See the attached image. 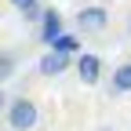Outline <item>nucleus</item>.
Returning <instances> with one entry per match:
<instances>
[{
    "label": "nucleus",
    "instance_id": "obj_8",
    "mask_svg": "<svg viewBox=\"0 0 131 131\" xmlns=\"http://www.w3.org/2000/svg\"><path fill=\"white\" fill-rule=\"evenodd\" d=\"M7 4H11V7H18L26 22H40V15H44L40 0H7Z\"/></svg>",
    "mask_w": 131,
    "mask_h": 131
},
{
    "label": "nucleus",
    "instance_id": "obj_5",
    "mask_svg": "<svg viewBox=\"0 0 131 131\" xmlns=\"http://www.w3.org/2000/svg\"><path fill=\"white\" fill-rule=\"evenodd\" d=\"M58 37H62V15H58L55 7H47V11L40 15V40L51 47Z\"/></svg>",
    "mask_w": 131,
    "mask_h": 131
},
{
    "label": "nucleus",
    "instance_id": "obj_2",
    "mask_svg": "<svg viewBox=\"0 0 131 131\" xmlns=\"http://www.w3.org/2000/svg\"><path fill=\"white\" fill-rule=\"evenodd\" d=\"M109 26V7L95 4V7H80L77 11V29L80 33H102Z\"/></svg>",
    "mask_w": 131,
    "mask_h": 131
},
{
    "label": "nucleus",
    "instance_id": "obj_10",
    "mask_svg": "<svg viewBox=\"0 0 131 131\" xmlns=\"http://www.w3.org/2000/svg\"><path fill=\"white\" fill-rule=\"evenodd\" d=\"M7 102H11V98H7V91L0 88V113H7Z\"/></svg>",
    "mask_w": 131,
    "mask_h": 131
},
{
    "label": "nucleus",
    "instance_id": "obj_6",
    "mask_svg": "<svg viewBox=\"0 0 131 131\" xmlns=\"http://www.w3.org/2000/svg\"><path fill=\"white\" fill-rule=\"evenodd\" d=\"M113 95H127L131 91V62H124V66H117L113 69Z\"/></svg>",
    "mask_w": 131,
    "mask_h": 131
},
{
    "label": "nucleus",
    "instance_id": "obj_12",
    "mask_svg": "<svg viewBox=\"0 0 131 131\" xmlns=\"http://www.w3.org/2000/svg\"><path fill=\"white\" fill-rule=\"evenodd\" d=\"M102 131H109V127H102Z\"/></svg>",
    "mask_w": 131,
    "mask_h": 131
},
{
    "label": "nucleus",
    "instance_id": "obj_9",
    "mask_svg": "<svg viewBox=\"0 0 131 131\" xmlns=\"http://www.w3.org/2000/svg\"><path fill=\"white\" fill-rule=\"evenodd\" d=\"M15 69H18V55H15V51H0V84L11 80Z\"/></svg>",
    "mask_w": 131,
    "mask_h": 131
},
{
    "label": "nucleus",
    "instance_id": "obj_11",
    "mask_svg": "<svg viewBox=\"0 0 131 131\" xmlns=\"http://www.w3.org/2000/svg\"><path fill=\"white\" fill-rule=\"evenodd\" d=\"M127 37H131V15H127Z\"/></svg>",
    "mask_w": 131,
    "mask_h": 131
},
{
    "label": "nucleus",
    "instance_id": "obj_7",
    "mask_svg": "<svg viewBox=\"0 0 131 131\" xmlns=\"http://www.w3.org/2000/svg\"><path fill=\"white\" fill-rule=\"evenodd\" d=\"M51 47H55V51H62V55H69V58H77V55H80V37H77V33H66V29H62V37H58Z\"/></svg>",
    "mask_w": 131,
    "mask_h": 131
},
{
    "label": "nucleus",
    "instance_id": "obj_4",
    "mask_svg": "<svg viewBox=\"0 0 131 131\" xmlns=\"http://www.w3.org/2000/svg\"><path fill=\"white\" fill-rule=\"evenodd\" d=\"M69 66H73L69 55H62V51H55V47H47V51L40 55V62H37V69H40V77H62Z\"/></svg>",
    "mask_w": 131,
    "mask_h": 131
},
{
    "label": "nucleus",
    "instance_id": "obj_1",
    "mask_svg": "<svg viewBox=\"0 0 131 131\" xmlns=\"http://www.w3.org/2000/svg\"><path fill=\"white\" fill-rule=\"evenodd\" d=\"M7 124H11V131H33V127L40 124V109H37V102L26 98V95L11 98V102H7Z\"/></svg>",
    "mask_w": 131,
    "mask_h": 131
},
{
    "label": "nucleus",
    "instance_id": "obj_3",
    "mask_svg": "<svg viewBox=\"0 0 131 131\" xmlns=\"http://www.w3.org/2000/svg\"><path fill=\"white\" fill-rule=\"evenodd\" d=\"M73 66H77V77H80V84L95 88L98 80H102V58H98V55H91V51H80V55L73 58Z\"/></svg>",
    "mask_w": 131,
    "mask_h": 131
}]
</instances>
